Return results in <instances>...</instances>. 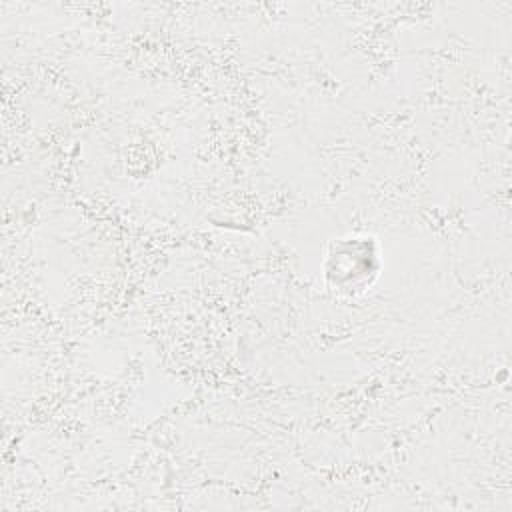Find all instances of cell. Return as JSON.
<instances>
[{
    "label": "cell",
    "instance_id": "obj_1",
    "mask_svg": "<svg viewBox=\"0 0 512 512\" xmlns=\"http://www.w3.org/2000/svg\"><path fill=\"white\" fill-rule=\"evenodd\" d=\"M378 270V244L370 236L340 238L332 242L324 258L326 282L344 292L370 286Z\"/></svg>",
    "mask_w": 512,
    "mask_h": 512
}]
</instances>
